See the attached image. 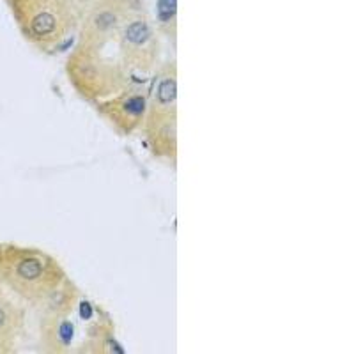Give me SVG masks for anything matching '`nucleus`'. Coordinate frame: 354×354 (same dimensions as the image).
Listing matches in <instances>:
<instances>
[{
  "instance_id": "4",
  "label": "nucleus",
  "mask_w": 354,
  "mask_h": 354,
  "mask_svg": "<svg viewBox=\"0 0 354 354\" xmlns=\"http://www.w3.org/2000/svg\"><path fill=\"white\" fill-rule=\"evenodd\" d=\"M175 94H177V87H175V82L172 78L168 80H163L160 84V89H158V99L161 103H172L175 99Z\"/></svg>"
},
{
  "instance_id": "6",
  "label": "nucleus",
  "mask_w": 354,
  "mask_h": 354,
  "mask_svg": "<svg viewBox=\"0 0 354 354\" xmlns=\"http://www.w3.org/2000/svg\"><path fill=\"white\" fill-rule=\"evenodd\" d=\"M177 0H160L158 4V11H160V20L168 21L175 14Z\"/></svg>"
},
{
  "instance_id": "8",
  "label": "nucleus",
  "mask_w": 354,
  "mask_h": 354,
  "mask_svg": "<svg viewBox=\"0 0 354 354\" xmlns=\"http://www.w3.org/2000/svg\"><path fill=\"white\" fill-rule=\"evenodd\" d=\"M7 324H9V314H7L6 307L0 305V338H2V335L6 333Z\"/></svg>"
},
{
  "instance_id": "7",
  "label": "nucleus",
  "mask_w": 354,
  "mask_h": 354,
  "mask_svg": "<svg viewBox=\"0 0 354 354\" xmlns=\"http://www.w3.org/2000/svg\"><path fill=\"white\" fill-rule=\"evenodd\" d=\"M114 23H115V16L112 13H101L96 20L97 29H101V30H107V29L114 27Z\"/></svg>"
},
{
  "instance_id": "9",
  "label": "nucleus",
  "mask_w": 354,
  "mask_h": 354,
  "mask_svg": "<svg viewBox=\"0 0 354 354\" xmlns=\"http://www.w3.org/2000/svg\"><path fill=\"white\" fill-rule=\"evenodd\" d=\"M59 335H60V338H62V340L67 344V342H69L71 338H73V326H71L69 322H64V324L60 326Z\"/></svg>"
},
{
  "instance_id": "5",
  "label": "nucleus",
  "mask_w": 354,
  "mask_h": 354,
  "mask_svg": "<svg viewBox=\"0 0 354 354\" xmlns=\"http://www.w3.org/2000/svg\"><path fill=\"white\" fill-rule=\"evenodd\" d=\"M124 110L130 115H140L145 110V101L142 96H133L124 103Z\"/></svg>"
},
{
  "instance_id": "1",
  "label": "nucleus",
  "mask_w": 354,
  "mask_h": 354,
  "mask_svg": "<svg viewBox=\"0 0 354 354\" xmlns=\"http://www.w3.org/2000/svg\"><path fill=\"white\" fill-rule=\"evenodd\" d=\"M14 269L21 280H36L43 273V266L37 259H21Z\"/></svg>"
},
{
  "instance_id": "3",
  "label": "nucleus",
  "mask_w": 354,
  "mask_h": 354,
  "mask_svg": "<svg viewBox=\"0 0 354 354\" xmlns=\"http://www.w3.org/2000/svg\"><path fill=\"white\" fill-rule=\"evenodd\" d=\"M55 29V18L50 13H39L32 21V30L37 36H44V34H50Z\"/></svg>"
},
{
  "instance_id": "2",
  "label": "nucleus",
  "mask_w": 354,
  "mask_h": 354,
  "mask_svg": "<svg viewBox=\"0 0 354 354\" xmlns=\"http://www.w3.org/2000/svg\"><path fill=\"white\" fill-rule=\"evenodd\" d=\"M126 39L131 44H144L149 39V27L144 21H135L126 29Z\"/></svg>"
},
{
  "instance_id": "10",
  "label": "nucleus",
  "mask_w": 354,
  "mask_h": 354,
  "mask_svg": "<svg viewBox=\"0 0 354 354\" xmlns=\"http://www.w3.org/2000/svg\"><path fill=\"white\" fill-rule=\"evenodd\" d=\"M80 315H82V319H90V317H92V307H90L87 301H84V303L80 305Z\"/></svg>"
}]
</instances>
